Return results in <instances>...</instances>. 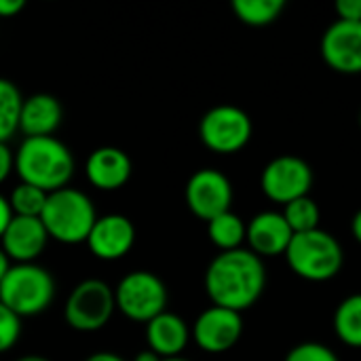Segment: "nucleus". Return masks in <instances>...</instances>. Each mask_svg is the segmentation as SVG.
Segmentation results:
<instances>
[{
	"instance_id": "473e14b6",
	"label": "nucleus",
	"mask_w": 361,
	"mask_h": 361,
	"mask_svg": "<svg viewBox=\"0 0 361 361\" xmlns=\"http://www.w3.org/2000/svg\"><path fill=\"white\" fill-rule=\"evenodd\" d=\"M13 267V262L8 260V256L2 252V247H0V281L4 279V275L8 273V269Z\"/></svg>"
},
{
	"instance_id": "cd10ccee",
	"label": "nucleus",
	"mask_w": 361,
	"mask_h": 361,
	"mask_svg": "<svg viewBox=\"0 0 361 361\" xmlns=\"http://www.w3.org/2000/svg\"><path fill=\"white\" fill-rule=\"evenodd\" d=\"M15 171V154L8 144L0 142V184Z\"/></svg>"
},
{
	"instance_id": "ddd939ff",
	"label": "nucleus",
	"mask_w": 361,
	"mask_h": 361,
	"mask_svg": "<svg viewBox=\"0 0 361 361\" xmlns=\"http://www.w3.org/2000/svg\"><path fill=\"white\" fill-rule=\"evenodd\" d=\"M135 243V226L123 214L99 216L87 237L89 252L106 262L125 258Z\"/></svg>"
},
{
	"instance_id": "7c9ffc66",
	"label": "nucleus",
	"mask_w": 361,
	"mask_h": 361,
	"mask_svg": "<svg viewBox=\"0 0 361 361\" xmlns=\"http://www.w3.org/2000/svg\"><path fill=\"white\" fill-rule=\"evenodd\" d=\"M85 361H125L121 355L112 353V351H97V353H91Z\"/></svg>"
},
{
	"instance_id": "1a4fd4ad",
	"label": "nucleus",
	"mask_w": 361,
	"mask_h": 361,
	"mask_svg": "<svg viewBox=\"0 0 361 361\" xmlns=\"http://www.w3.org/2000/svg\"><path fill=\"white\" fill-rule=\"evenodd\" d=\"M260 186L271 201L286 207L296 199L309 197V190L313 186V169L300 157L281 154L262 169Z\"/></svg>"
},
{
	"instance_id": "6e6552de",
	"label": "nucleus",
	"mask_w": 361,
	"mask_h": 361,
	"mask_svg": "<svg viewBox=\"0 0 361 361\" xmlns=\"http://www.w3.org/2000/svg\"><path fill=\"white\" fill-rule=\"evenodd\" d=\"M252 118L250 114L233 104H220L207 110L199 123L201 142L218 154H235L247 146L252 140Z\"/></svg>"
},
{
	"instance_id": "2eb2a0df",
	"label": "nucleus",
	"mask_w": 361,
	"mask_h": 361,
	"mask_svg": "<svg viewBox=\"0 0 361 361\" xmlns=\"http://www.w3.org/2000/svg\"><path fill=\"white\" fill-rule=\"evenodd\" d=\"M133 165L125 150L116 146L95 148L85 163V176L89 184L97 190L112 192L123 188L131 178Z\"/></svg>"
},
{
	"instance_id": "a878e982",
	"label": "nucleus",
	"mask_w": 361,
	"mask_h": 361,
	"mask_svg": "<svg viewBox=\"0 0 361 361\" xmlns=\"http://www.w3.org/2000/svg\"><path fill=\"white\" fill-rule=\"evenodd\" d=\"M286 361H341L338 355L322 345V343H300L296 345L288 355H286Z\"/></svg>"
},
{
	"instance_id": "423d86ee",
	"label": "nucleus",
	"mask_w": 361,
	"mask_h": 361,
	"mask_svg": "<svg viewBox=\"0 0 361 361\" xmlns=\"http://www.w3.org/2000/svg\"><path fill=\"white\" fill-rule=\"evenodd\" d=\"M116 309L131 322L148 324L165 313L167 288L150 271H131L114 288Z\"/></svg>"
},
{
	"instance_id": "a211bd4d",
	"label": "nucleus",
	"mask_w": 361,
	"mask_h": 361,
	"mask_svg": "<svg viewBox=\"0 0 361 361\" xmlns=\"http://www.w3.org/2000/svg\"><path fill=\"white\" fill-rule=\"evenodd\" d=\"M190 341V330L186 322L176 313H161L146 324V343L152 353L161 360L180 357Z\"/></svg>"
},
{
	"instance_id": "6ab92c4d",
	"label": "nucleus",
	"mask_w": 361,
	"mask_h": 361,
	"mask_svg": "<svg viewBox=\"0 0 361 361\" xmlns=\"http://www.w3.org/2000/svg\"><path fill=\"white\" fill-rule=\"evenodd\" d=\"M207 235L220 252L241 250L247 235V224H243V220L237 214L224 212L207 222Z\"/></svg>"
},
{
	"instance_id": "2f4dec72",
	"label": "nucleus",
	"mask_w": 361,
	"mask_h": 361,
	"mask_svg": "<svg viewBox=\"0 0 361 361\" xmlns=\"http://www.w3.org/2000/svg\"><path fill=\"white\" fill-rule=\"evenodd\" d=\"M351 233H353V237H355V241L361 243V209L353 216V222H351Z\"/></svg>"
},
{
	"instance_id": "72a5a7b5",
	"label": "nucleus",
	"mask_w": 361,
	"mask_h": 361,
	"mask_svg": "<svg viewBox=\"0 0 361 361\" xmlns=\"http://www.w3.org/2000/svg\"><path fill=\"white\" fill-rule=\"evenodd\" d=\"M133 361H163L157 353H152L150 349H146V351H140L137 355H135V360Z\"/></svg>"
},
{
	"instance_id": "c756f323",
	"label": "nucleus",
	"mask_w": 361,
	"mask_h": 361,
	"mask_svg": "<svg viewBox=\"0 0 361 361\" xmlns=\"http://www.w3.org/2000/svg\"><path fill=\"white\" fill-rule=\"evenodd\" d=\"M11 220H13V209L8 205V199L0 195V237L4 235V231H6Z\"/></svg>"
},
{
	"instance_id": "20e7f679",
	"label": "nucleus",
	"mask_w": 361,
	"mask_h": 361,
	"mask_svg": "<svg viewBox=\"0 0 361 361\" xmlns=\"http://www.w3.org/2000/svg\"><path fill=\"white\" fill-rule=\"evenodd\" d=\"M286 260L298 277L319 283L341 273L345 264V254L334 235L315 228L292 237Z\"/></svg>"
},
{
	"instance_id": "f704fd0d",
	"label": "nucleus",
	"mask_w": 361,
	"mask_h": 361,
	"mask_svg": "<svg viewBox=\"0 0 361 361\" xmlns=\"http://www.w3.org/2000/svg\"><path fill=\"white\" fill-rule=\"evenodd\" d=\"M15 361H51L47 360V357H42V355H23V357H19V360Z\"/></svg>"
},
{
	"instance_id": "5701e85b",
	"label": "nucleus",
	"mask_w": 361,
	"mask_h": 361,
	"mask_svg": "<svg viewBox=\"0 0 361 361\" xmlns=\"http://www.w3.org/2000/svg\"><path fill=\"white\" fill-rule=\"evenodd\" d=\"M49 192H44L42 188H36L32 184L19 182L11 195H8V205L13 209V216L19 218H40L42 209L47 205Z\"/></svg>"
},
{
	"instance_id": "9b49d317",
	"label": "nucleus",
	"mask_w": 361,
	"mask_h": 361,
	"mask_svg": "<svg viewBox=\"0 0 361 361\" xmlns=\"http://www.w3.org/2000/svg\"><path fill=\"white\" fill-rule=\"evenodd\" d=\"M241 336H243L241 313L216 305L205 309L192 326V338L197 347L207 353H224L233 349Z\"/></svg>"
},
{
	"instance_id": "393cba45",
	"label": "nucleus",
	"mask_w": 361,
	"mask_h": 361,
	"mask_svg": "<svg viewBox=\"0 0 361 361\" xmlns=\"http://www.w3.org/2000/svg\"><path fill=\"white\" fill-rule=\"evenodd\" d=\"M21 336V317L0 302V353L11 351Z\"/></svg>"
},
{
	"instance_id": "0eeeda50",
	"label": "nucleus",
	"mask_w": 361,
	"mask_h": 361,
	"mask_svg": "<svg viewBox=\"0 0 361 361\" xmlns=\"http://www.w3.org/2000/svg\"><path fill=\"white\" fill-rule=\"evenodd\" d=\"M114 290L102 279H85L70 292L63 317L66 324L78 332H97L114 315Z\"/></svg>"
},
{
	"instance_id": "c9c22d12",
	"label": "nucleus",
	"mask_w": 361,
	"mask_h": 361,
	"mask_svg": "<svg viewBox=\"0 0 361 361\" xmlns=\"http://www.w3.org/2000/svg\"><path fill=\"white\" fill-rule=\"evenodd\" d=\"M163 361H188V360H184V357H169V360H163Z\"/></svg>"
},
{
	"instance_id": "9d476101",
	"label": "nucleus",
	"mask_w": 361,
	"mask_h": 361,
	"mask_svg": "<svg viewBox=\"0 0 361 361\" xmlns=\"http://www.w3.org/2000/svg\"><path fill=\"white\" fill-rule=\"evenodd\" d=\"M184 197H186L188 209L197 218L209 222L216 216L231 212L233 184L226 178V173L212 169V167H203L190 176Z\"/></svg>"
},
{
	"instance_id": "bb28decb",
	"label": "nucleus",
	"mask_w": 361,
	"mask_h": 361,
	"mask_svg": "<svg viewBox=\"0 0 361 361\" xmlns=\"http://www.w3.org/2000/svg\"><path fill=\"white\" fill-rule=\"evenodd\" d=\"M336 15L343 21H361V0H338Z\"/></svg>"
},
{
	"instance_id": "39448f33",
	"label": "nucleus",
	"mask_w": 361,
	"mask_h": 361,
	"mask_svg": "<svg viewBox=\"0 0 361 361\" xmlns=\"http://www.w3.org/2000/svg\"><path fill=\"white\" fill-rule=\"evenodd\" d=\"M55 298L53 275L32 264H13L0 281V302L17 317H34L51 307Z\"/></svg>"
},
{
	"instance_id": "f03ea898",
	"label": "nucleus",
	"mask_w": 361,
	"mask_h": 361,
	"mask_svg": "<svg viewBox=\"0 0 361 361\" xmlns=\"http://www.w3.org/2000/svg\"><path fill=\"white\" fill-rule=\"evenodd\" d=\"M15 171L21 182L42 188L51 195L66 188L72 180L74 157L70 148L55 135L25 137L15 152Z\"/></svg>"
},
{
	"instance_id": "e433bc0d",
	"label": "nucleus",
	"mask_w": 361,
	"mask_h": 361,
	"mask_svg": "<svg viewBox=\"0 0 361 361\" xmlns=\"http://www.w3.org/2000/svg\"><path fill=\"white\" fill-rule=\"evenodd\" d=\"M360 125H361V112H360Z\"/></svg>"
},
{
	"instance_id": "b1692460",
	"label": "nucleus",
	"mask_w": 361,
	"mask_h": 361,
	"mask_svg": "<svg viewBox=\"0 0 361 361\" xmlns=\"http://www.w3.org/2000/svg\"><path fill=\"white\" fill-rule=\"evenodd\" d=\"M281 214H283V218H286V222H288V226L292 228L294 235L319 228L322 212H319L317 203L311 197H302V199H296V201L288 203Z\"/></svg>"
},
{
	"instance_id": "f257e3e1",
	"label": "nucleus",
	"mask_w": 361,
	"mask_h": 361,
	"mask_svg": "<svg viewBox=\"0 0 361 361\" xmlns=\"http://www.w3.org/2000/svg\"><path fill=\"white\" fill-rule=\"evenodd\" d=\"M267 286V271L260 256L250 250L220 252L205 271V292L216 307L245 311L254 307Z\"/></svg>"
},
{
	"instance_id": "f3484780",
	"label": "nucleus",
	"mask_w": 361,
	"mask_h": 361,
	"mask_svg": "<svg viewBox=\"0 0 361 361\" xmlns=\"http://www.w3.org/2000/svg\"><path fill=\"white\" fill-rule=\"evenodd\" d=\"M63 118V108L57 97L36 93L23 97L19 114V131L25 137H49L57 131Z\"/></svg>"
},
{
	"instance_id": "412c9836",
	"label": "nucleus",
	"mask_w": 361,
	"mask_h": 361,
	"mask_svg": "<svg viewBox=\"0 0 361 361\" xmlns=\"http://www.w3.org/2000/svg\"><path fill=\"white\" fill-rule=\"evenodd\" d=\"M23 97L15 82L0 78V142L8 144V140L19 131V114H21Z\"/></svg>"
},
{
	"instance_id": "f8f14e48",
	"label": "nucleus",
	"mask_w": 361,
	"mask_h": 361,
	"mask_svg": "<svg viewBox=\"0 0 361 361\" xmlns=\"http://www.w3.org/2000/svg\"><path fill=\"white\" fill-rule=\"evenodd\" d=\"M324 61L341 74L361 72V21L336 19L322 36Z\"/></svg>"
},
{
	"instance_id": "4be33fe9",
	"label": "nucleus",
	"mask_w": 361,
	"mask_h": 361,
	"mask_svg": "<svg viewBox=\"0 0 361 361\" xmlns=\"http://www.w3.org/2000/svg\"><path fill=\"white\" fill-rule=\"evenodd\" d=\"M283 6H286L283 0H235L233 2V11L237 19L254 27H262L279 19V15L283 13Z\"/></svg>"
},
{
	"instance_id": "dca6fc26",
	"label": "nucleus",
	"mask_w": 361,
	"mask_h": 361,
	"mask_svg": "<svg viewBox=\"0 0 361 361\" xmlns=\"http://www.w3.org/2000/svg\"><path fill=\"white\" fill-rule=\"evenodd\" d=\"M292 237L294 233L279 212H260L247 222L245 241L250 243V252L260 258L286 256Z\"/></svg>"
},
{
	"instance_id": "aec40b11",
	"label": "nucleus",
	"mask_w": 361,
	"mask_h": 361,
	"mask_svg": "<svg viewBox=\"0 0 361 361\" xmlns=\"http://www.w3.org/2000/svg\"><path fill=\"white\" fill-rule=\"evenodd\" d=\"M334 332L345 345L361 349V294L347 296L336 307Z\"/></svg>"
},
{
	"instance_id": "4468645a",
	"label": "nucleus",
	"mask_w": 361,
	"mask_h": 361,
	"mask_svg": "<svg viewBox=\"0 0 361 361\" xmlns=\"http://www.w3.org/2000/svg\"><path fill=\"white\" fill-rule=\"evenodd\" d=\"M49 243V233L40 218H19L13 216L4 235L0 237V247L13 264H32L44 252Z\"/></svg>"
},
{
	"instance_id": "c85d7f7f",
	"label": "nucleus",
	"mask_w": 361,
	"mask_h": 361,
	"mask_svg": "<svg viewBox=\"0 0 361 361\" xmlns=\"http://www.w3.org/2000/svg\"><path fill=\"white\" fill-rule=\"evenodd\" d=\"M23 6V0H0V17H15Z\"/></svg>"
},
{
	"instance_id": "7ed1b4c3",
	"label": "nucleus",
	"mask_w": 361,
	"mask_h": 361,
	"mask_svg": "<svg viewBox=\"0 0 361 361\" xmlns=\"http://www.w3.org/2000/svg\"><path fill=\"white\" fill-rule=\"evenodd\" d=\"M97 218L99 216L93 201L82 190L72 186L51 192L40 216L49 239L63 245L87 243V237Z\"/></svg>"
}]
</instances>
